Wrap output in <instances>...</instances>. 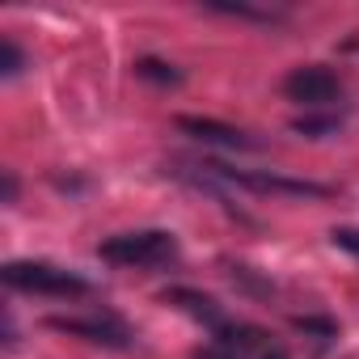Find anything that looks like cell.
<instances>
[{"mask_svg": "<svg viewBox=\"0 0 359 359\" xmlns=\"http://www.w3.org/2000/svg\"><path fill=\"white\" fill-rule=\"evenodd\" d=\"M47 330L72 334V338L97 342V346H114V351H127L131 346V330L118 317H47Z\"/></svg>", "mask_w": 359, "mask_h": 359, "instance_id": "cell-4", "label": "cell"}, {"mask_svg": "<svg viewBox=\"0 0 359 359\" xmlns=\"http://www.w3.org/2000/svg\"><path fill=\"white\" fill-rule=\"evenodd\" d=\"M296 330H317L321 338H334V325L330 321H313V317H296Z\"/></svg>", "mask_w": 359, "mask_h": 359, "instance_id": "cell-12", "label": "cell"}, {"mask_svg": "<svg viewBox=\"0 0 359 359\" xmlns=\"http://www.w3.org/2000/svg\"><path fill=\"white\" fill-rule=\"evenodd\" d=\"M165 300H173V304H182L191 317H199V321H208L212 325V334L224 325V313H220V304L212 300V296H199V292H191V287H173V292H165Z\"/></svg>", "mask_w": 359, "mask_h": 359, "instance_id": "cell-6", "label": "cell"}, {"mask_svg": "<svg viewBox=\"0 0 359 359\" xmlns=\"http://www.w3.org/2000/svg\"><path fill=\"white\" fill-rule=\"evenodd\" d=\"M283 93L304 106V110H325L342 97V81L338 72H330L325 64H304V68H292L287 81H283Z\"/></svg>", "mask_w": 359, "mask_h": 359, "instance_id": "cell-3", "label": "cell"}, {"mask_svg": "<svg viewBox=\"0 0 359 359\" xmlns=\"http://www.w3.org/2000/svg\"><path fill=\"white\" fill-rule=\"evenodd\" d=\"M0 187H5V203L13 208V203H18V173L5 169V173H0Z\"/></svg>", "mask_w": 359, "mask_h": 359, "instance_id": "cell-11", "label": "cell"}, {"mask_svg": "<svg viewBox=\"0 0 359 359\" xmlns=\"http://www.w3.org/2000/svg\"><path fill=\"white\" fill-rule=\"evenodd\" d=\"M135 76H144V81H152V85H182V72H177L173 64H165V60H135Z\"/></svg>", "mask_w": 359, "mask_h": 359, "instance_id": "cell-7", "label": "cell"}, {"mask_svg": "<svg viewBox=\"0 0 359 359\" xmlns=\"http://www.w3.org/2000/svg\"><path fill=\"white\" fill-rule=\"evenodd\" d=\"M330 241H334L338 250H346L351 258H359V229H334Z\"/></svg>", "mask_w": 359, "mask_h": 359, "instance_id": "cell-9", "label": "cell"}, {"mask_svg": "<svg viewBox=\"0 0 359 359\" xmlns=\"http://www.w3.org/2000/svg\"><path fill=\"white\" fill-rule=\"evenodd\" d=\"M195 359H237V355H233V351H229V346H220V342H216V338H212V342H208V346H203V351H199V355H195Z\"/></svg>", "mask_w": 359, "mask_h": 359, "instance_id": "cell-13", "label": "cell"}, {"mask_svg": "<svg viewBox=\"0 0 359 359\" xmlns=\"http://www.w3.org/2000/svg\"><path fill=\"white\" fill-rule=\"evenodd\" d=\"M177 131L195 135L199 144H216V148H258L241 127H229V123H216V118H195V114H182L177 118Z\"/></svg>", "mask_w": 359, "mask_h": 359, "instance_id": "cell-5", "label": "cell"}, {"mask_svg": "<svg viewBox=\"0 0 359 359\" xmlns=\"http://www.w3.org/2000/svg\"><path fill=\"white\" fill-rule=\"evenodd\" d=\"M97 258L110 266H169L177 258V237L165 229H140V233H118L97 245Z\"/></svg>", "mask_w": 359, "mask_h": 359, "instance_id": "cell-2", "label": "cell"}, {"mask_svg": "<svg viewBox=\"0 0 359 359\" xmlns=\"http://www.w3.org/2000/svg\"><path fill=\"white\" fill-rule=\"evenodd\" d=\"M26 68V55H22V47L13 43V39H0V76H18Z\"/></svg>", "mask_w": 359, "mask_h": 359, "instance_id": "cell-8", "label": "cell"}, {"mask_svg": "<svg viewBox=\"0 0 359 359\" xmlns=\"http://www.w3.org/2000/svg\"><path fill=\"white\" fill-rule=\"evenodd\" d=\"M0 279H5L13 292H30V296H55V300H76V296H89V279L76 275V271H64L55 262H34V258H22V262H5L0 266Z\"/></svg>", "mask_w": 359, "mask_h": 359, "instance_id": "cell-1", "label": "cell"}, {"mask_svg": "<svg viewBox=\"0 0 359 359\" xmlns=\"http://www.w3.org/2000/svg\"><path fill=\"white\" fill-rule=\"evenodd\" d=\"M334 127H338L334 118H296V131H304V135H313V140H317L321 131H334Z\"/></svg>", "mask_w": 359, "mask_h": 359, "instance_id": "cell-10", "label": "cell"}]
</instances>
